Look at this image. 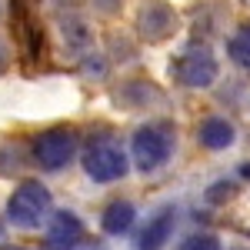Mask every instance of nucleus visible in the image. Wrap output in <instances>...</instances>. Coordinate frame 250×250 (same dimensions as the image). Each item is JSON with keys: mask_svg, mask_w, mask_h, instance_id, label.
Returning <instances> with one entry per match:
<instances>
[{"mask_svg": "<svg viewBox=\"0 0 250 250\" xmlns=\"http://www.w3.org/2000/svg\"><path fill=\"white\" fill-rule=\"evenodd\" d=\"M137 30L147 40H167L177 30V14L164 0H144L137 10Z\"/></svg>", "mask_w": 250, "mask_h": 250, "instance_id": "obj_6", "label": "nucleus"}, {"mask_svg": "<svg viewBox=\"0 0 250 250\" xmlns=\"http://www.w3.org/2000/svg\"><path fill=\"white\" fill-rule=\"evenodd\" d=\"M197 137H200V144L207 150H227V147H233V140H237V127H233L227 117H207L200 124Z\"/></svg>", "mask_w": 250, "mask_h": 250, "instance_id": "obj_9", "label": "nucleus"}, {"mask_svg": "<svg viewBox=\"0 0 250 250\" xmlns=\"http://www.w3.org/2000/svg\"><path fill=\"white\" fill-rule=\"evenodd\" d=\"M74 154H77V134L67 127H54V130L40 134L34 144V157L43 170H63L74 160Z\"/></svg>", "mask_w": 250, "mask_h": 250, "instance_id": "obj_5", "label": "nucleus"}, {"mask_svg": "<svg viewBox=\"0 0 250 250\" xmlns=\"http://www.w3.org/2000/svg\"><path fill=\"white\" fill-rule=\"evenodd\" d=\"M230 197H233L230 180H220V184H213L210 190H207V200H210V204H224V200H230Z\"/></svg>", "mask_w": 250, "mask_h": 250, "instance_id": "obj_14", "label": "nucleus"}, {"mask_svg": "<svg viewBox=\"0 0 250 250\" xmlns=\"http://www.w3.org/2000/svg\"><path fill=\"white\" fill-rule=\"evenodd\" d=\"M63 43L70 47V50H90V43H94V34H90V27L83 23V20H67L63 23Z\"/></svg>", "mask_w": 250, "mask_h": 250, "instance_id": "obj_11", "label": "nucleus"}, {"mask_svg": "<svg viewBox=\"0 0 250 250\" xmlns=\"http://www.w3.org/2000/svg\"><path fill=\"white\" fill-rule=\"evenodd\" d=\"M3 63H7V47L0 43V67H3Z\"/></svg>", "mask_w": 250, "mask_h": 250, "instance_id": "obj_15", "label": "nucleus"}, {"mask_svg": "<svg viewBox=\"0 0 250 250\" xmlns=\"http://www.w3.org/2000/svg\"><path fill=\"white\" fill-rule=\"evenodd\" d=\"M220 74V63L213 57L210 47H190L184 50L180 60H177V80L190 90H207L213 87V80Z\"/></svg>", "mask_w": 250, "mask_h": 250, "instance_id": "obj_4", "label": "nucleus"}, {"mask_svg": "<svg viewBox=\"0 0 250 250\" xmlns=\"http://www.w3.org/2000/svg\"><path fill=\"white\" fill-rule=\"evenodd\" d=\"M127 170H130L127 154L117 147L114 140H97V144L87 147V154H83V173L94 184H114Z\"/></svg>", "mask_w": 250, "mask_h": 250, "instance_id": "obj_2", "label": "nucleus"}, {"mask_svg": "<svg viewBox=\"0 0 250 250\" xmlns=\"http://www.w3.org/2000/svg\"><path fill=\"white\" fill-rule=\"evenodd\" d=\"M134 220H137L134 204L130 200H114L104 210V217H100V227H104V233H110V237H120V233H127L134 227Z\"/></svg>", "mask_w": 250, "mask_h": 250, "instance_id": "obj_10", "label": "nucleus"}, {"mask_svg": "<svg viewBox=\"0 0 250 250\" xmlns=\"http://www.w3.org/2000/svg\"><path fill=\"white\" fill-rule=\"evenodd\" d=\"M184 250H224V247H220V240L213 233H193Z\"/></svg>", "mask_w": 250, "mask_h": 250, "instance_id": "obj_13", "label": "nucleus"}, {"mask_svg": "<svg viewBox=\"0 0 250 250\" xmlns=\"http://www.w3.org/2000/svg\"><path fill=\"white\" fill-rule=\"evenodd\" d=\"M227 54H230V60L237 63V67L250 70V23L240 27V30L227 40Z\"/></svg>", "mask_w": 250, "mask_h": 250, "instance_id": "obj_12", "label": "nucleus"}, {"mask_svg": "<svg viewBox=\"0 0 250 250\" xmlns=\"http://www.w3.org/2000/svg\"><path fill=\"white\" fill-rule=\"evenodd\" d=\"M170 150H173V137L167 134L164 127H154V124L140 127L134 134V140H130L134 164H137V170H144V173L164 167V164L170 160Z\"/></svg>", "mask_w": 250, "mask_h": 250, "instance_id": "obj_3", "label": "nucleus"}, {"mask_svg": "<svg viewBox=\"0 0 250 250\" xmlns=\"http://www.w3.org/2000/svg\"><path fill=\"white\" fill-rule=\"evenodd\" d=\"M177 227V207H160L137 237V250H164Z\"/></svg>", "mask_w": 250, "mask_h": 250, "instance_id": "obj_8", "label": "nucleus"}, {"mask_svg": "<svg viewBox=\"0 0 250 250\" xmlns=\"http://www.w3.org/2000/svg\"><path fill=\"white\" fill-rule=\"evenodd\" d=\"M50 210H54V197L40 180H23L7 200V220L14 227H23V230L40 227L50 217Z\"/></svg>", "mask_w": 250, "mask_h": 250, "instance_id": "obj_1", "label": "nucleus"}, {"mask_svg": "<svg viewBox=\"0 0 250 250\" xmlns=\"http://www.w3.org/2000/svg\"><path fill=\"white\" fill-rule=\"evenodd\" d=\"M83 244V224L74 210H57L47 224L43 247L47 250H77Z\"/></svg>", "mask_w": 250, "mask_h": 250, "instance_id": "obj_7", "label": "nucleus"}, {"mask_svg": "<svg viewBox=\"0 0 250 250\" xmlns=\"http://www.w3.org/2000/svg\"><path fill=\"white\" fill-rule=\"evenodd\" d=\"M87 250H104V244H94V247H87Z\"/></svg>", "mask_w": 250, "mask_h": 250, "instance_id": "obj_17", "label": "nucleus"}, {"mask_svg": "<svg viewBox=\"0 0 250 250\" xmlns=\"http://www.w3.org/2000/svg\"><path fill=\"white\" fill-rule=\"evenodd\" d=\"M3 250H23V247H3Z\"/></svg>", "mask_w": 250, "mask_h": 250, "instance_id": "obj_18", "label": "nucleus"}, {"mask_svg": "<svg viewBox=\"0 0 250 250\" xmlns=\"http://www.w3.org/2000/svg\"><path fill=\"white\" fill-rule=\"evenodd\" d=\"M240 173H244V177L250 180V164H244V167H240Z\"/></svg>", "mask_w": 250, "mask_h": 250, "instance_id": "obj_16", "label": "nucleus"}, {"mask_svg": "<svg viewBox=\"0 0 250 250\" xmlns=\"http://www.w3.org/2000/svg\"><path fill=\"white\" fill-rule=\"evenodd\" d=\"M0 17H3V0H0Z\"/></svg>", "mask_w": 250, "mask_h": 250, "instance_id": "obj_19", "label": "nucleus"}]
</instances>
